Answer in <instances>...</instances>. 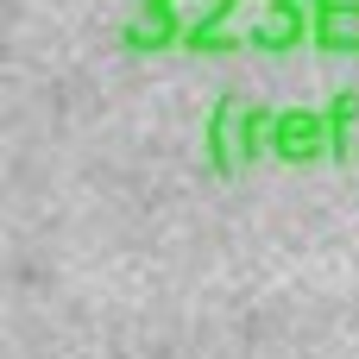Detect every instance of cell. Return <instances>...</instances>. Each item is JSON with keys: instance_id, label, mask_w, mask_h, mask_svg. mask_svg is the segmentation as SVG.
<instances>
[{"instance_id": "8", "label": "cell", "mask_w": 359, "mask_h": 359, "mask_svg": "<svg viewBox=\"0 0 359 359\" xmlns=\"http://www.w3.org/2000/svg\"><path fill=\"white\" fill-rule=\"evenodd\" d=\"M316 13H328V19H359V0H316Z\"/></svg>"}, {"instance_id": "2", "label": "cell", "mask_w": 359, "mask_h": 359, "mask_svg": "<svg viewBox=\"0 0 359 359\" xmlns=\"http://www.w3.org/2000/svg\"><path fill=\"white\" fill-rule=\"evenodd\" d=\"M271 158H278V164H316V158H334L328 107H278V126H271Z\"/></svg>"}, {"instance_id": "6", "label": "cell", "mask_w": 359, "mask_h": 359, "mask_svg": "<svg viewBox=\"0 0 359 359\" xmlns=\"http://www.w3.org/2000/svg\"><path fill=\"white\" fill-rule=\"evenodd\" d=\"M316 50H328V57H359V19H328V13H316Z\"/></svg>"}, {"instance_id": "3", "label": "cell", "mask_w": 359, "mask_h": 359, "mask_svg": "<svg viewBox=\"0 0 359 359\" xmlns=\"http://www.w3.org/2000/svg\"><path fill=\"white\" fill-rule=\"evenodd\" d=\"M183 0H126V25H120V44L133 57H158L170 44H183Z\"/></svg>"}, {"instance_id": "7", "label": "cell", "mask_w": 359, "mask_h": 359, "mask_svg": "<svg viewBox=\"0 0 359 359\" xmlns=\"http://www.w3.org/2000/svg\"><path fill=\"white\" fill-rule=\"evenodd\" d=\"M233 13H240V0H183V25L196 32V25H233Z\"/></svg>"}, {"instance_id": "5", "label": "cell", "mask_w": 359, "mask_h": 359, "mask_svg": "<svg viewBox=\"0 0 359 359\" xmlns=\"http://www.w3.org/2000/svg\"><path fill=\"white\" fill-rule=\"evenodd\" d=\"M328 133H334V158H353L359 151V88H341L328 101Z\"/></svg>"}, {"instance_id": "4", "label": "cell", "mask_w": 359, "mask_h": 359, "mask_svg": "<svg viewBox=\"0 0 359 359\" xmlns=\"http://www.w3.org/2000/svg\"><path fill=\"white\" fill-rule=\"evenodd\" d=\"M252 25H246V44L252 50H297L303 38H316V0H252Z\"/></svg>"}, {"instance_id": "1", "label": "cell", "mask_w": 359, "mask_h": 359, "mask_svg": "<svg viewBox=\"0 0 359 359\" xmlns=\"http://www.w3.org/2000/svg\"><path fill=\"white\" fill-rule=\"evenodd\" d=\"M271 126H278V107H259V101H240V95H221L208 126H202V151L221 177L271 158Z\"/></svg>"}]
</instances>
